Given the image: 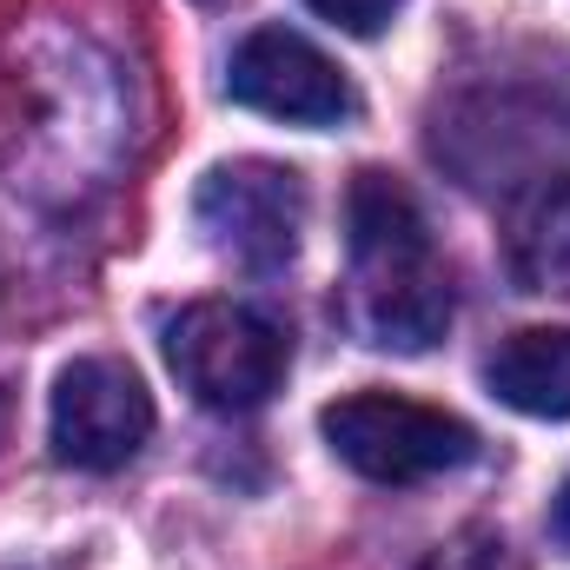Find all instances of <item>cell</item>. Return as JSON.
I'll return each mask as SVG.
<instances>
[{
	"label": "cell",
	"mask_w": 570,
	"mask_h": 570,
	"mask_svg": "<svg viewBox=\"0 0 570 570\" xmlns=\"http://www.w3.org/2000/svg\"><path fill=\"white\" fill-rule=\"evenodd\" d=\"M345 226H352L345 318L358 325V338L385 352H431L451 325V279L438 266L419 199L392 173H358Z\"/></svg>",
	"instance_id": "cell-1"
},
{
	"label": "cell",
	"mask_w": 570,
	"mask_h": 570,
	"mask_svg": "<svg viewBox=\"0 0 570 570\" xmlns=\"http://www.w3.org/2000/svg\"><path fill=\"white\" fill-rule=\"evenodd\" d=\"M166 365L206 412H253L285 385L292 338L239 298H199L166 325Z\"/></svg>",
	"instance_id": "cell-2"
},
{
	"label": "cell",
	"mask_w": 570,
	"mask_h": 570,
	"mask_svg": "<svg viewBox=\"0 0 570 570\" xmlns=\"http://www.w3.org/2000/svg\"><path fill=\"white\" fill-rule=\"evenodd\" d=\"M318 431L338 464H352L372 484H425L478 458V431L438 405L399 392H352L318 412Z\"/></svg>",
	"instance_id": "cell-3"
},
{
	"label": "cell",
	"mask_w": 570,
	"mask_h": 570,
	"mask_svg": "<svg viewBox=\"0 0 570 570\" xmlns=\"http://www.w3.org/2000/svg\"><path fill=\"white\" fill-rule=\"evenodd\" d=\"M193 219L219 259L246 273H285L305 233V179L273 159H226L199 179Z\"/></svg>",
	"instance_id": "cell-4"
},
{
	"label": "cell",
	"mask_w": 570,
	"mask_h": 570,
	"mask_svg": "<svg viewBox=\"0 0 570 570\" xmlns=\"http://www.w3.org/2000/svg\"><path fill=\"white\" fill-rule=\"evenodd\" d=\"M47 438L53 458L73 471H120L127 458H140V444L153 438V399L140 372L120 358H73L53 379Z\"/></svg>",
	"instance_id": "cell-5"
},
{
	"label": "cell",
	"mask_w": 570,
	"mask_h": 570,
	"mask_svg": "<svg viewBox=\"0 0 570 570\" xmlns=\"http://www.w3.org/2000/svg\"><path fill=\"white\" fill-rule=\"evenodd\" d=\"M226 94L285 127H338L358 114L352 80L292 27H259L239 40V53L226 67Z\"/></svg>",
	"instance_id": "cell-6"
},
{
	"label": "cell",
	"mask_w": 570,
	"mask_h": 570,
	"mask_svg": "<svg viewBox=\"0 0 570 570\" xmlns=\"http://www.w3.org/2000/svg\"><path fill=\"white\" fill-rule=\"evenodd\" d=\"M484 385L498 405L524 412V419H570V325H531L511 332L491 358H484Z\"/></svg>",
	"instance_id": "cell-7"
},
{
	"label": "cell",
	"mask_w": 570,
	"mask_h": 570,
	"mask_svg": "<svg viewBox=\"0 0 570 570\" xmlns=\"http://www.w3.org/2000/svg\"><path fill=\"white\" fill-rule=\"evenodd\" d=\"M504 266L524 292L570 298V173H544L504 219Z\"/></svg>",
	"instance_id": "cell-8"
},
{
	"label": "cell",
	"mask_w": 570,
	"mask_h": 570,
	"mask_svg": "<svg viewBox=\"0 0 570 570\" xmlns=\"http://www.w3.org/2000/svg\"><path fill=\"white\" fill-rule=\"evenodd\" d=\"M405 0H312V13H325L332 27H345V33H385L392 27V13H399Z\"/></svg>",
	"instance_id": "cell-9"
},
{
	"label": "cell",
	"mask_w": 570,
	"mask_h": 570,
	"mask_svg": "<svg viewBox=\"0 0 570 570\" xmlns=\"http://www.w3.org/2000/svg\"><path fill=\"white\" fill-rule=\"evenodd\" d=\"M551 524H558V538H570V484H564V498H558V511H551Z\"/></svg>",
	"instance_id": "cell-10"
},
{
	"label": "cell",
	"mask_w": 570,
	"mask_h": 570,
	"mask_svg": "<svg viewBox=\"0 0 570 570\" xmlns=\"http://www.w3.org/2000/svg\"><path fill=\"white\" fill-rule=\"evenodd\" d=\"M193 7H233V0H193Z\"/></svg>",
	"instance_id": "cell-11"
}]
</instances>
